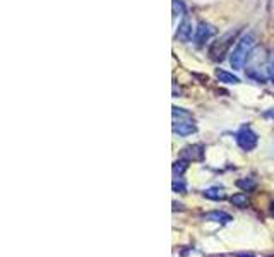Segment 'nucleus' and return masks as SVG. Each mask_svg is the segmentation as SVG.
Instances as JSON below:
<instances>
[{
	"label": "nucleus",
	"instance_id": "1",
	"mask_svg": "<svg viewBox=\"0 0 274 257\" xmlns=\"http://www.w3.org/2000/svg\"><path fill=\"white\" fill-rule=\"evenodd\" d=\"M256 47V36L254 34H245V36H242L238 39L235 50H233V53L230 55V64L233 69H243V65H245L248 55L252 53V48Z\"/></svg>",
	"mask_w": 274,
	"mask_h": 257
},
{
	"label": "nucleus",
	"instance_id": "2",
	"mask_svg": "<svg viewBox=\"0 0 274 257\" xmlns=\"http://www.w3.org/2000/svg\"><path fill=\"white\" fill-rule=\"evenodd\" d=\"M173 117H178L173 118V134L177 135H182V137H185V135H191L197 130L196 124L192 122V115L185 112L183 108H177L173 107Z\"/></svg>",
	"mask_w": 274,
	"mask_h": 257
},
{
	"label": "nucleus",
	"instance_id": "3",
	"mask_svg": "<svg viewBox=\"0 0 274 257\" xmlns=\"http://www.w3.org/2000/svg\"><path fill=\"white\" fill-rule=\"evenodd\" d=\"M238 31H228L226 34H223L221 38L216 39L211 48H209V55H211L213 60H223L225 58V55L228 53V48L233 45V39H235Z\"/></svg>",
	"mask_w": 274,
	"mask_h": 257
},
{
	"label": "nucleus",
	"instance_id": "4",
	"mask_svg": "<svg viewBox=\"0 0 274 257\" xmlns=\"http://www.w3.org/2000/svg\"><path fill=\"white\" fill-rule=\"evenodd\" d=\"M237 144L240 146L243 151H250L257 146V135L252 132V129L242 127L237 132Z\"/></svg>",
	"mask_w": 274,
	"mask_h": 257
},
{
	"label": "nucleus",
	"instance_id": "5",
	"mask_svg": "<svg viewBox=\"0 0 274 257\" xmlns=\"http://www.w3.org/2000/svg\"><path fill=\"white\" fill-rule=\"evenodd\" d=\"M214 34V28L211 26V24L207 23H199V26L196 28V43L201 47V45H204L207 42L209 38H211Z\"/></svg>",
	"mask_w": 274,
	"mask_h": 257
},
{
	"label": "nucleus",
	"instance_id": "6",
	"mask_svg": "<svg viewBox=\"0 0 274 257\" xmlns=\"http://www.w3.org/2000/svg\"><path fill=\"white\" fill-rule=\"evenodd\" d=\"M202 154H204L202 146L201 144H194V146H187V148L182 149L180 158L187 160V161H197V160H202Z\"/></svg>",
	"mask_w": 274,
	"mask_h": 257
},
{
	"label": "nucleus",
	"instance_id": "7",
	"mask_svg": "<svg viewBox=\"0 0 274 257\" xmlns=\"http://www.w3.org/2000/svg\"><path fill=\"white\" fill-rule=\"evenodd\" d=\"M191 38H192V24H191V21H188V19H183V21L178 24L177 39H180V42L187 43Z\"/></svg>",
	"mask_w": 274,
	"mask_h": 257
},
{
	"label": "nucleus",
	"instance_id": "8",
	"mask_svg": "<svg viewBox=\"0 0 274 257\" xmlns=\"http://www.w3.org/2000/svg\"><path fill=\"white\" fill-rule=\"evenodd\" d=\"M204 220L206 221H216V223H221V225H226L231 221V216L225 213V211H211V213H206L204 214Z\"/></svg>",
	"mask_w": 274,
	"mask_h": 257
},
{
	"label": "nucleus",
	"instance_id": "9",
	"mask_svg": "<svg viewBox=\"0 0 274 257\" xmlns=\"http://www.w3.org/2000/svg\"><path fill=\"white\" fill-rule=\"evenodd\" d=\"M216 77L219 79V83H225V84H238L240 83V79H238L237 75L226 72V70H223V69L216 70Z\"/></svg>",
	"mask_w": 274,
	"mask_h": 257
},
{
	"label": "nucleus",
	"instance_id": "10",
	"mask_svg": "<svg viewBox=\"0 0 274 257\" xmlns=\"http://www.w3.org/2000/svg\"><path fill=\"white\" fill-rule=\"evenodd\" d=\"M204 197L213 199V201H223V199L226 197V195H225V192H223V189L211 187V189H206V190H204Z\"/></svg>",
	"mask_w": 274,
	"mask_h": 257
},
{
	"label": "nucleus",
	"instance_id": "11",
	"mask_svg": "<svg viewBox=\"0 0 274 257\" xmlns=\"http://www.w3.org/2000/svg\"><path fill=\"white\" fill-rule=\"evenodd\" d=\"M230 203L233 206H237V208H247L248 206V197H247V194H243V192H238L235 195H231L230 197Z\"/></svg>",
	"mask_w": 274,
	"mask_h": 257
},
{
	"label": "nucleus",
	"instance_id": "12",
	"mask_svg": "<svg viewBox=\"0 0 274 257\" xmlns=\"http://www.w3.org/2000/svg\"><path fill=\"white\" fill-rule=\"evenodd\" d=\"M188 168V161L187 160H180V161H175V163H173V175H178V177H180V175L183 173V171H185Z\"/></svg>",
	"mask_w": 274,
	"mask_h": 257
},
{
	"label": "nucleus",
	"instance_id": "13",
	"mask_svg": "<svg viewBox=\"0 0 274 257\" xmlns=\"http://www.w3.org/2000/svg\"><path fill=\"white\" fill-rule=\"evenodd\" d=\"M237 185L240 187L242 190H245V192H250V190L256 189V182H254L252 179H242V180H238Z\"/></svg>",
	"mask_w": 274,
	"mask_h": 257
},
{
	"label": "nucleus",
	"instance_id": "14",
	"mask_svg": "<svg viewBox=\"0 0 274 257\" xmlns=\"http://www.w3.org/2000/svg\"><path fill=\"white\" fill-rule=\"evenodd\" d=\"M183 12H185V9H183V4L180 0H173V16H183Z\"/></svg>",
	"mask_w": 274,
	"mask_h": 257
},
{
	"label": "nucleus",
	"instance_id": "15",
	"mask_svg": "<svg viewBox=\"0 0 274 257\" xmlns=\"http://www.w3.org/2000/svg\"><path fill=\"white\" fill-rule=\"evenodd\" d=\"M173 190H175V192H185V184H183V180L182 179H175L173 180Z\"/></svg>",
	"mask_w": 274,
	"mask_h": 257
},
{
	"label": "nucleus",
	"instance_id": "16",
	"mask_svg": "<svg viewBox=\"0 0 274 257\" xmlns=\"http://www.w3.org/2000/svg\"><path fill=\"white\" fill-rule=\"evenodd\" d=\"M269 74H271V79H272V84H274V60L269 65Z\"/></svg>",
	"mask_w": 274,
	"mask_h": 257
},
{
	"label": "nucleus",
	"instance_id": "17",
	"mask_svg": "<svg viewBox=\"0 0 274 257\" xmlns=\"http://www.w3.org/2000/svg\"><path fill=\"white\" fill-rule=\"evenodd\" d=\"M264 115H266V117H272L274 118V112H266Z\"/></svg>",
	"mask_w": 274,
	"mask_h": 257
},
{
	"label": "nucleus",
	"instance_id": "18",
	"mask_svg": "<svg viewBox=\"0 0 274 257\" xmlns=\"http://www.w3.org/2000/svg\"><path fill=\"white\" fill-rule=\"evenodd\" d=\"M237 257H254L250 254H237Z\"/></svg>",
	"mask_w": 274,
	"mask_h": 257
},
{
	"label": "nucleus",
	"instance_id": "19",
	"mask_svg": "<svg viewBox=\"0 0 274 257\" xmlns=\"http://www.w3.org/2000/svg\"><path fill=\"white\" fill-rule=\"evenodd\" d=\"M271 211H272V214H274V203L271 204Z\"/></svg>",
	"mask_w": 274,
	"mask_h": 257
}]
</instances>
